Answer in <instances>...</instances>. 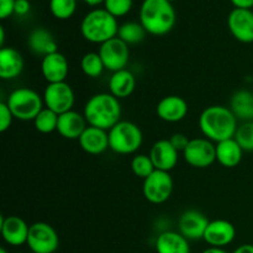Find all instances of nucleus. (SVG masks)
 Segmentation results:
<instances>
[{"label":"nucleus","mask_w":253,"mask_h":253,"mask_svg":"<svg viewBox=\"0 0 253 253\" xmlns=\"http://www.w3.org/2000/svg\"><path fill=\"white\" fill-rule=\"evenodd\" d=\"M132 4L133 0H105L104 9L118 19L127 15L132 9Z\"/></svg>","instance_id":"473e14b6"},{"label":"nucleus","mask_w":253,"mask_h":253,"mask_svg":"<svg viewBox=\"0 0 253 253\" xmlns=\"http://www.w3.org/2000/svg\"><path fill=\"white\" fill-rule=\"evenodd\" d=\"M27 44L35 54L42 57L58 52L56 40L52 36L51 32L43 27H37V29L32 30L27 39Z\"/></svg>","instance_id":"4be33fe9"},{"label":"nucleus","mask_w":253,"mask_h":253,"mask_svg":"<svg viewBox=\"0 0 253 253\" xmlns=\"http://www.w3.org/2000/svg\"><path fill=\"white\" fill-rule=\"evenodd\" d=\"M168 1H170V2H172V1H175V0H168Z\"/></svg>","instance_id":"a18cd8bd"},{"label":"nucleus","mask_w":253,"mask_h":253,"mask_svg":"<svg viewBox=\"0 0 253 253\" xmlns=\"http://www.w3.org/2000/svg\"><path fill=\"white\" fill-rule=\"evenodd\" d=\"M0 232H1L2 240L9 246H22L27 244L30 226L26 224L24 219L16 215L0 217Z\"/></svg>","instance_id":"4468645a"},{"label":"nucleus","mask_w":253,"mask_h":253,"mask_svg":"<svg viewBox=\"0 0 253 253\" xmlns=\"http://www.w3.org/2000/svg\"><path fill=\"white\" fill-rule=\"evenodd\" d=\"M77 9V0H49L51 14L58 20H67L73 16Z\"/></svg>","instance_id":"c756f323"},{"label":"nucleus","mask_w":253,"mask_h":253,"mask_svg":"<svg viewBox=\"0 0 253 253\" xmlns=\"http://www.w3.org/2000/svg\"><path fill=\"white\" fill-rule=\"evenodd\" d=\"M142 142V131L131 121L121 120L109 130V148L118 155H132L140 150Z\"/></svg>","instance_id":"423d86ee"},{"label":"nucleus","mask_w":253,"mask_h":253,"mask_svg":"<svg viewBox=\"0 0 253 253\" xmlns=\"http://www.w3.org/2000/svg\"><path fill=\"white\" fill-rule=\"evenodd\" d=\"M252 91H253V78H252Z\"/></svg>","instance_id":"c03bdc74"},{"label":"nucleus","mask_w":253,"mask_h":253,"mask_svg":"<svg viewBox=\"0 0 253 253\" xmlns=\"http://www.w3.org/2000/svg\"><path fill=\"white\" fill-rule=\"evenodd\" d=\"M199 127L204 137L219 143L234 138L237 126V118L231 109L224 105H211L205 108L199 116Z\"/></svg>","instance_id":"f257e3e1"},{"label":"nucleus","mask_w":253,"mask_h":253,"mask_svg":"<svg viewBox=\"0 0 253 253\" xmlns=\"http://www.w3.org/2000/svg\"><path fill=\"white\" fill-rule=\"evenodd\" d=\"M202 253H229L225 251L224 249H219V247H208L207 250H204Z\"/></svg>","instance_id":"ea45409f"},{"label":"nucleus","mask_w":253,"mask_h":253,"mask_svg":"<svg viewBox=\"0 0 253 253\" xmlns=\"http://www.w3.org/2000/svg\"><path fill=\"white\" fill-rule=\"evenodd\" d=\"M27 246L34 253H54L59 246V237L53 226L47 222L30 225Z\"/></svg>","instance_id":"1a4fd4ad"},{"label":"nucleus","mask_w":253,"mask_h":253,"mask_svg":"<svg viewBox=\"0 0 253 253\" xmlns=\"http://www.w3.org/2000/svg\"><path fill=\"white\" fill-rule=\"evenodd\" d=\"M83 115L89 126L109 131L121 121L120 101L110 93L95 94L86 101Z\"/></svg>","instance_id":"f03ea898"},{"label":"nucleus","mask_w":253,"mask_h":253,"mask_svg":"<svg viewBox=\"0 0 253 253\" xmlns=\"http://www.w3.org/2000/svg\"><path fill=\"white\" fill-rule=\"evenodd\" d=\"M232 253H253V245L245 244L237 247Z\"/></svg>","instance_id":"58836bf2"},{"label":"nucleus","mask_w":253,"mask_h":253,"mask_svg":"<svg viewBox=\"0 0 253 253\" xmlns=\"http://www.w3.org/2000/svg\"><path fill=\"white\" fill-rule=\"evenodd\" d=\"M169 141H170V143L173 145V147H174L178 152L183 153V151L185 150V147H187L190 140L184 135V133L178 132V133H174V135L170 136Z\"/></svg>","instance_id":"f704fd0d"},{"label":"nucleus","mask_w":253,"mask_h":253,"mask_svg":"<svg viewBox=\"0 0 253 253\" xmlns=\"http://www.w3.org/2000/svg\"><path fill=\"white\" fill-rule=\"evenodd\" d=\"M230 109L237 120H253V91L241 89L232 94L230 100Z\"/></svg>","instance_id":"a878e982"},{"label":"nucleus","mask_w":253,"mask_h":253,"mask_svg":"<svg viewBox=\"0 0 253 253\" xmlns=\"http://www.w3.org/2000/svg\"><path fill=\"white\" fill-rule=\"evenodd\" d=\"M59 115L49 109L43 108L34 120L35 128L41 133H52L57 131Z\"/></svg>","instance_id":"c85d7f7f"},{"label":"nucleus","mask_w":253,"mask_h":253,"mask_svg":"<svg viewBox=\"0 0 253 253\" xmlns=\"http://www.w3.org/2000/svg\"><path fill=\"white\" fill-rule=\"evenodd\" d=\"M188 103L178 95H167L161 99L156 108L158 118L166 123H179L188 115Z\"/></svg>","instance_id":"a211bd4d"},{"label":"nucleus","mask_w":253,"mask_h":253,"mask_svg":"<svg viewBox=\"0 0 253 253\" xmlns=\"http://www.w3.org/2000/svg\"><path fill=\"white\" fill-rule=\"evenodd\" d=\"M0 253H7V251L4 249V247H1V249H0Z\"/></svg>","instance_id":"37998d69"},{"label":"nucleus","mask_w":253,"mask_h":253,"mask_svg":"<svg viewBox=\"0 0 253 253\" xmlns=\"http://www.w3.org/2000/svg\"><path fill=\"white\" fill-rule=\"evenodd\" d=\"M231 2L236 9H251L253 7V0H231Z\"/></svg>","instance_id":"4c0bfd02"},{"label":"nucleus","mask_w":253,"mask_h":253,"mask_svg":"<svg viewBox=\"0 0 253 253\" xmlns=\"http://www.w3.org/2000/svg\"><path fill=\"white\" fill-rule=\"evenodd\" d=\"M136 88V78L128 69L114 72L109 78V90L118 99L128 98Z\"/></svg>","instance_id":"b1692460"},{"label":"nucleus","mask_w":253,"mask_h":253,"mask_svg":"<svg viewBox=\"0 0 253 253\" xmlns=\"http://www.w3.org/2000/svg\"><path fill=\"white\" fill-rule=\"evenodd\" d=\"M118 19L105 9H94L83 17L81 24L82 36L91 43L103 44L118 36Z\"/></svg>","instance_id":"20e7f679"},{"label":"nucleus","mask_w":253,"mask_h":253,"mask_svg":"<svg viewBox=\"0 0 253 253\" xmlns=\"http://www.w3.org/2000/svg\"><path fill=\"white\" fill-rule=\"evenodd\" d=\"M31 253H34V252H31Z\"/></svg>","instance_id":"49530a36"},{"label":"nucleus","mask_w":253,"mask_h":253,"mask_svg":"<svg viewBox=\"0 0 253 253\" xmlns=\"http://www.w3.org/2000/svg\"><path fill=\"white\" fill-rule=\"evenodd\" d=\"M131 169H132L133 174L138 178L146 179L148 175L152 174L156 170L155 166H153L152 160H151L150 155H136L131 161Z\"/></svg>","instance_id":"7c9ffc66"},{"label":"nucleus","mask_w":253,"mask_h":253,"mask_svg":"<svg viewBox=\"0 0 253 253\" xmlns=\"http://www.w3.org/2000/svg\"><path fill=\"white\" fill-rule=\"evenodd\" d=\"M146 34H147V32H146V30L143 29L141 22L128 21V22H125V24L120 25V27H119L118 37L130 46V44H136L142 42L143 39H145Z\"/></svg>","instance_id":"bb28decb"},{"label":"nucleus","mask_w":253,"mask_h":253,"mask_svg":"<svg viewBox=\"0 0 253 253\" xmlns=\"http://www.w3.org/2000/svg\"><path fill=\"white\" fill-rule=\"evenodd\" d=\"M4 42H5V31H4V27H0V46L5 47L4 46Z\"/></svg>","instance_id":"79ce46f5"},{"label":"nucleus","mask_w":253,"mask_h":253,"mask_svg":"<svg viewBox=\"0 0 253 253\" xmlns=\"http://www.w3.org/2000/svg\"><path fill=\"white\" fill-rule=\"evenodd\" d=\"M78 141L82 150L88 155H101L109 148V131L88 126Z\"/></svg>","instance_id":"412c9836"},{"label":"nucleus","mask_w":253,"mask_h":253,"mask_svg":"<svg viewBox=\"0 0 253 253\" xmlns=\"http://www.w3.org/2000/svg\"><path fill=\"white\" fill-rule=\"evenodd\" d=\"M14 119V115L10 111L7 104L5 101H1L0 103V131L5 132V131L9 130Z\"/></svg>","instance_id":"72a5a7b5"},{"label":"nucleus","mask_w":253,"mask_h":253,"mask_svg":"<svg viewBox=\"0 0 253 253\" xmlns=\"http://www.w3.org/2000/svg\"><path fill=\"white\" fill-rule=\"evenodd\" d=\"M183 157L190 167L204 169L216 161V145L207 137L192 138L183 151Z\"/></svg>","instance_id":"6e6552de"},{"label":"nucleus","mask_w":253,"mask_h":253,"mask_svg":"<svg viewBox=\"0 0 253 253\" xmlns=\"http://www.w3.org/2000/svg\"><path fill=\"white\" fill-rule=\"evenodd\" d=\"M178 155L179 152L173 147L169 138L156 141L150 151V157L155 168L163 172H170L174 169L178 163Z\"/></svg>","instance_id":"dca6fc26"},{"label":"nucleus","mask_w":253,"mask_h":253,"mask_svg":"<svg viewBox=\"0 0 253 253\" xmlns=\"http://www.w3.org/2000/svg\"><path fill=\"white\" fill-rule=\"evenodd\" d=\"M31 10V4L29 0H16L15 1V15L17 16H25Z\"/></svg>","instance_id":"e433bc0d"},{"label":"nucleus","mask_w":253,"mask_h":253,"mask_svg":"<svg viewBox=\"0 0 253 253\" xmlns=\"http://www.w3.org/2000/svg\"><path fill=\"white\" fill-rule=\"evenodd\" d=\"M177 14L168 0H143L140 9V22L146 32L153 36H163L172 31Z\"/></svg>","instance_id":"7ed1b4c3"},{"label":"nucleus","mask_w":253,"mask_h":253,"mask_svg":"<svg viewBox=\"0 0 253 253\" xmlns=\"http://www.w3.org/2000/svg\"><path fill=\"white\" fill-rule=\"evenodd\" d=\"M173 187L174 183L169 172L156 169L152 174L143 179L142 194L151 204H163L172 195Z\"/></svg>","instance_id":"0eeeda50"},{"label":"nucleus","mask_w":253,"mask_h":253,"mask_svg":"<svg viewBox=\"0 0 253 253\" xmlns=\"http://www.w3.org/2000/svg\"><path fill=\"white\" fill-rule=\"evenodd\" d=\"M85 4H88L89 6H96V5L101 4V2H104L105 0H83Z\"/></svg>","instance_id":"a19ab883"},{"label":"nucleus","mask_w":253,"mask_h":253,"mask_svg":"<svg viewBox=\"0 0 253 253\" xmlns=\"http://www.w3.org/2000/svg\"><path fill=\"white\" fill-rule=\"evenodd\" d=\"M15 119L20 121H34L44 108L43 98L31 88H17L10 93L5 101Z\"/></svg>","instance_id":"39448f33"},{"label":"nucleus","mask_w":253,"mask_h":253,"mask_svg":"<svg viewBox=\"0 0 253 253\" xmlns=\"http://www.w3.org/2000/svg\"><path fill=\"white\" fill-rule=\"evenodd\" d=\"M235 237H236V229L234 225L227 220L217 219L209 222L203 240L210 247L224 249L225 246L234 242Z\"/></svg>","instance_id":"2eb2a0df"},{"label":"nucleus","mask_w":253,"mask_h":253,"mask_svg":"<svg viewBox=\"0 0 253 253\" xmlns=\"http://www.w3.org/2000/svg\"><path fill=\"white\" fill-rule=\"evenodd\" d=\"M98 53L103 59L105 69L113 72V73L126 69L128 61H130L128 44L125 43L121 39H119L118 36L100 44Z\"/></svg>","instance_id":"9b49d317"},{"label":"nucleus","mask_w":253,"mask_h":253,"mask_svg":"<svg viewBox=\"0 0 253 253\" xmlns=\"http://www.w3.org/2000/svg\"><path fill=\"white\" fill-rule=\"evenodd\" d=\"M42 98H43L44 108L54 111L58 115L73 110L74 101H76L73 89L67 82L47 84Z\"/></svg>","instance_id":"9d476101"},{"label":"nucleus","mask_w":253,"mask_h":253,"mask_svg":"<svg viewBox=\"0 0 253 253\" xmlns=\"http://www.w3.org/2000/svg\"><path fill=\"white\" fill-rule=\"evenodd\" d=\"M16 0H0V19L5 20L15 14Z\"/></svg>","instance_id":"c9c22d12"},{"label":"nucleus","mask_w":253,"mask_h":253,"mask_svg":"<svg viewBox=\"0 0 253 253\" xmlns=\"http://www.w3.org/2000/svg\"><path fill=\"white\" fill-rule=\"evenodd\" d=\"M88 126L83 114L71 110L59 115L57 132L67 140H79Z\"/></svg>","instance_id":"6ab92c4d"},{"label":"nucleus","mask_w":253,"mask_h":253,"mask_svg":"<svg viewBox=\"0 0 253 253\" xmlns=\"http://www.w3.org/2000/svg\"><path fill=\"white\" fill-rule=\"evenodd\" d=\"M227 27L232 36L242 43H253V11L235 7L227 17Z\"/></svg>","instance_id":"ddd939ff"},{"label":"nucleus","mask_w":253,"mask_h":253,"mask_svg":"<svg viewBox=\"0 0 253 253\" xmlns=\"http://www.w3.org/2000/svg\"><path fill=\"white\" fill-rule=\"evenodd\" d=\"M25 67L22 54L14 47H2L0 49V78L11 81L22 73Z\"/></svg>","instance_id":"aec40b11"},{"label":"nucleus","mask_w":253,"mask_h":253,"mask_svg":"<svg viewBox=\"0 0 253 253\" xmlns=\"http://www.w3.org/2000/svg\"><path fill=\"white\" fill-rule=\"evenodd\" d=\"M81 68L83 73L89 78H98L103 74L105 66L98 52L85 53L81 59Z\"/></svg>","instance_id":"cd10ccee"},{"label":"nucleus","mask_w":253,"mask_h":253,"mask_svg":"<svg viewBox=\"0 0 253 253\" xmlns=\"http://www.w3.org/2000/svg\"><path fill=\"white\" fill-rule=\"evenodd\" d=\"M157 253H190L189 241L178 231H165L156 240Z\"/></svg>","instance_id":"393cba45"},{"label":"nucleus","mask_w":253,"mask_h":253,"mask_svg":"<svg viewBox=\"0 0 253 253\" xmlns=\"http://www.w3.org/2000/svg\"><path fill=\"white\" fill-rule=\"evenodd\" d=\"M244 152L235 137L216 143V161L225 168L237 167L241 163Z\"/></svg>","instance_id":"5701e85b"},{"label":"nucleus","mask_w":253,"mask_h":253,"mask_svg":"<svg viewBox=\"0 0 253 253\" xmlns=\"http://www.w3.org/2000/svg\"><path fill=\"white\" fill-rule=\"evenodd\" d=\"M41 73L48 84L66 82L69 73L68 59L59 52L42 57Z\"/></svg>","instance_id":"f3484780"},{"label":"nucleus","mask_w":253,"mask_h":253,"mask_svg":"<svg viewBox=\"0 0 253 253\" xmlns=\"http://www.w3.org/2000/svg\"><path fill=\"white\" fill-rule=\"evenodd\" d=\"M210 220L199 210H185L178 220V232L188 241H197L204 239Z\"/></svg>","instance_id":"f8f14e48"},{"label":"nucleus","mask_w":253,"mask_h":253,"mask_svg":"<svg viewBox=\"0 0 253 253\" xmlns=\"http://www.w3.org/2000/svg\"><path fill=\"white\" fill-rule=\"evenodd\" d=\"M235 140L239 142L242 150L253 152V120L246 121L239 126L235 135Z\"/></svg>","instance_id":"2f4dec72"}]
</instances>
